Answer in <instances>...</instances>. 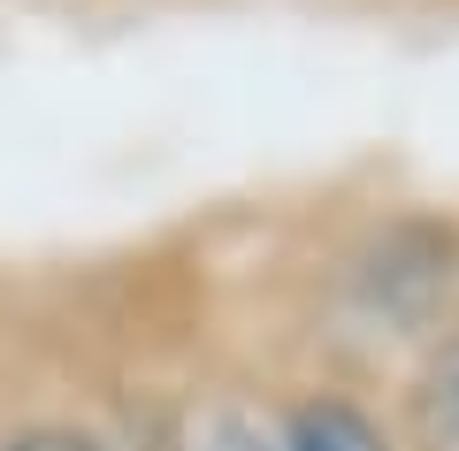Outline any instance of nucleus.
Wrapping results in <instances>:
<instances>
[{
  "mask_svg": "<svg viewBox=\"0 0 459 451\" xmlns=\"http://www.w3.org/2000/svg\"><path fill=\"white\" fill-rule=\"evenodd\" d=\"M398 421H406V451H459V322L437 329L429 352L413 360Z\"/></svg>",
  "mask_w": 459,
  "mask_h": 451,
  "instance_id": "obj_1",
  "label": "nucleus"
},
{
  "mask_svg": "<svg viewBox=\"0 0 459 451\" xmlns=\"http://www.w3.org/2000/svg\"><path fill=\"white\" fill-rule=\"evenodd\" d=\"M276 413H283V451H398V436L344 390H307Z\"/></svg>",
  "mask_w": 459,
  "mask_h": 451,
  "instance_id": "obj_2",
  "label": "nucleus"
},
{
  "mask_svg": "<svg viewBox=\"0 0 459 451\" xmlns=\"http://www.w3.org/2000/svg\"><path fill=\"white\" fill-rule=\"evenodd\" d=\"M161 451H283V413L246 398H207L184 405L177 429L161 436Z\"/></svg>",
  "mask_w": 459,
  "mask_h": 451,
  "instance_id": "obj_3",
  "label": "nucleus"
},
{
  "mask_svg": "<svg viewBox=\"0 0 459 451\" xmlns=\"http://www.w3.org/2000/svg\"><path fill=\"white\" fill-rule=\"evenodd\" d=\"M0 451H108V436L77 429V421H31V429H8Z\"/></svg>",
  "mask_w": 459,
  "mask_h": 451,
  "instance_id": "obj_4",
  "label": "nucleus"
}]
</instances>
